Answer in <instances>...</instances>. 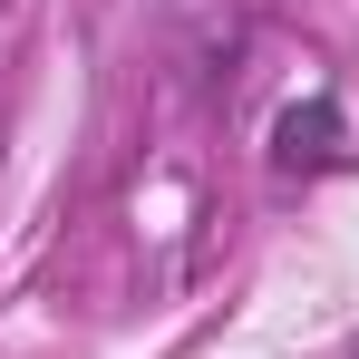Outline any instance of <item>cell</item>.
Here are the masks:
<instances>
[{
  "instance_id": "cell-1",
  "label": "cell",
  "mask_w": 359,
  "mask_h": 359,
  "mask_svg": "<svg viewBox=\"0 0 359 359\" xmlns=\"http://www.w3.org/2000/svg\"><path fill=\"white\" fill-rule=\"evenodd\" d=\"M272 165L282 175H330V165H350V107L320 88V97H301V107H282V126H272Z\"/></svg>"
},
{
  "instance_id": "cell-2",
  "label": "cell",
  "mask_w": 359,
  "mask_h": 359,
  "mask_svg": "<svg viewBox=\"0 0 359 359\" xmlns=\"http://www.w3.org/2000/svg\"><path fill=\"white\" fill-rule=\"evenodd\" d=\"M350 359H359V330H350Z\"/></svg>"
}]
</instances>
